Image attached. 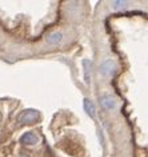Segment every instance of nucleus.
<instances>
[{"mask_svg":"<svg viewBox=\"0 0 148 157\" xmlns=\"http://www.w3.org/2000/svg\"><path fill=\"white\" fill-rule=\"evenodd\" d=\"M83 107H84V111L88 113L91 117L95 116V112H96V109H95V105H93V103L89 99H84L83 101Z\"/></svg>","mask_w":148,"mask_h":157,"instance_id":"423d86ee","label":"nucleus"},{"mask_svg":"<svg viewBox=\"0 0 148 157\" xmlns=\"http://www.w3.org/2000/svg\"><path fill=\"white\" fill-rule=\"evenodd\" d=\"M115 71H116V64L114 60H106L100 65V72H102L104 76H111V75L115 73Z\"/></svg>","mask_w":148,"mask_h":157,"instance_id":"f03ea898","label":"nucleus"},{"mask_svg":"<svg viewBox=\"0 0 148 157\" xmlns=\"http://www.w3.org/2000/svg\"><path fill=\"white\" fill-rule=\"evenodd\" d=\"M37 141H39L37 136L33 135L32 132H27L20 137V143L21 144H27V145H33V144H36Z\"/></svg>","mask_w":148,"mask_h":157,"instance_id":"20e7f679","label":"nucleus"},{"mask_svg":"<svg viewBox=\"0 0 148 157\" xmlns=\"http://www.w3.org/2000/svg\"><path fill=\"white\" fill-rule=\"evenodd\" d=\"M39 119V113L33 109H27V111L21 112L20 116L18 117L19 123L20 124H32Z\"/></svg>","mask_w":148,"mask_h":157,"instance_id":"f257e3e1","label":"nucleus"},{"mask_svg":"<svg viewBox=\"0 0 148 157\" xmlns=\"http://www.w3.org/2000/svg\"><path fill=\"white\" fill-rule=\"evenodd\" d=\"M100 104L103 105L104 109L112 111V109H115V107H116V100L110 95H104V96L100 97Z\"/></svg>","mask_w":148,"mask_h":157,"instance_id":"7ed1b4c3","label":"nucleus"},{"mask_svg":"<svg viewBox=\"0 0 148 157\" xmlns=\"http://www.w3.org/2000/svg\"><path fill=\"white\" fill-rule=\"evenodd\" d=\"M61 39H63V35H61L60 32H53L47 37V43L51 44V45H57L61 41Z\"/></svg>","mask_w":148,"mask_h":157,"instance_id":"39448f33","label":"nucleus"},{"mask_svg":"<svg viewBox=\"0 0 148 157\" xmlns=\"http://www.w3.org/2000/svg\"><path fill=\"white\" fill-rule=\"evenodd\" d=\"M112 4H114L115 10H123L127 7V2H114Z\"/></svg>","mask_w":148,"mask_h":157,"instance_id":"6e6552de","label":"nucleus"},{"mask_svg":"<svg viewBox=\"0 0 148 157\" xmlns=\"http://www.w3.org/2000/svg\"><path fill=\"white\" fill-rule=\"evenodd\" d=\"M83 65H84V73H85V76H84V81H85V84H89V75H91V61H88V60H84L83 61Z\"/></svg>","mask_w":148,"mask_h":157,"instance_id":"0eeeda50","label":"nucleus"}]
</instances>
